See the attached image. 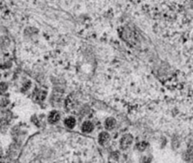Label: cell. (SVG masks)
Returning a JSON list of instances; mask_svg holds the SVG:
<instances>
[{"label": "cell", "mask_w": 193, "mask_h": 163, "mask_svg": "<svg viewBox=\"0 0 193 163\" xmlns=\"http://www.w3.org/2000/svg\"><path fill=\"white\" fill-rule=\"evenodd\" d=\"M133 142V137L131 135L127 134L121 138L120 140V145L123 150H126L129 147Z\"/></svg>", "instance_id": "obj_1"}, {"label": "cell", "mask_w": 193, "mask_h": 163, "mask_svg": "<svg viewBox=\"0 0 193 163\" xmlns=\"http://www.w3.org/2000/svg\"><path fill=\"white\" fill-rule=\"evenodd\" d=\"M60 119V115L57 111H53L49 116V121L50 123H55Z\"/></svg>", "instance_id": "obj_2"}, {"label": "cell", "mask_w": 193, "mask_h": 163, "mask_svg": "<svg viewBox=\"0 0 193 163\" xmlns=\"http://www.w3.org/2000/svg\"><path fill=\"white\" fill-rule=\"evenodd\" d=\"M93 125L90 121L84 122L82 125V131L84 133H90L93 129Z\"/></svg>", "instance_id": "obj_3"}, {"label": "cell", "mask_w": 193, "mask_h": 163, "mask_svg": "<svg viewBox=\"0 0 193 163\" xmlns=\"http://www.w3.org/2000/svg\"><path fill=\"white\" fill-rule=\"evenodd\" d=\"M110 139V136L108 133L103 132L99 136V142L102 145H105L106 144Z\"/></svg>", "instance_id": "obj_4"}, {"label": "cell", "mask_w": 193, "mask_h": 163, "mask_svg": "<svg viewBox=\"0 0 193 163\" xmlns=\"http://www.w3.org/2000/svg\"><path fill=\"white\" fill-rule=\"evenodd\" d=\"M116 124V121L113 118H107L106 121V123H105V126L107 129L111 130L112 129H113V128L115 127Z\"/></svg>", "instance_id": "obj_5"}, {"label": "cell", "mask_w": 193, "mask_h": 163, "mask_svg": "<svg viewBox=\"0 0 193 163\" xmlns=\"http://www.w3.org/2000/svg\"><path fill=\"white\" fill-rule=\"evenodd\" d=\"M76 120L73 118H67L65 121V125L68 128H73L75 125Z\"/></svg>", "instance_id": "obj_6"}]
</instances>
